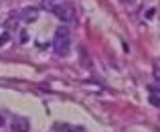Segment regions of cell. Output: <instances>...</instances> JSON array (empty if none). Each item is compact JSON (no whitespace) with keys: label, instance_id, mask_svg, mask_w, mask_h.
Masks as SVG:
<instances>
[{"label":"cell","instance_id":"cell-3","mask_svg":"<svg viewBox=\"0 0 160 132\" xmlns=\"http://www.w3.org/2000/svg\"><path fill=\"white\" fill-rule=\"evenodd\" d=\"M12 132H28L31 130V124H28V120L24 116H16L12 118Z\"/></svg>","mask_w":160,"mask_h":132},{"label":"cell","instance_id":"cell-1","mask_svg":"<svg viewBox=\"0 0 160 132\" xmlns=\"http://www.w3.org/2000/svg\"><path fill=\"white\" fill-rule=\"evenodd\" d=\"M53 49L57 57H67L71 49V33L67 27H59L55 31V39H53Z\"/></svg>","mask_w":160,"mask_h":132},{"label":"cell","instance_id":"cell-7","mask_svg":"<svg viewBox=\"0 0 160 132\" xmlns=\"http://www.w3.org/2000/svg\"><path fill=\"white\" fill-rule=\"evenodd\" d=\"M2 126H4V116L0 114V128H2Z\"/></svg>","mask_w":160,"mask_h":132},{"label":"cell","instance_id":"cell-6","mask_svg":"<svg viewBox=\"0 0 160 132\" xmlns=\"http://www.w3.org/2000/svg\"><path fill=\"white\" fill-rule=\"evenodd\" d=\"M150 104L156 106V108H160V92H156V89H150Z\"/></svg>","mask_w":160,"mask_h":132},{"label":"cell","instance_id":"cell-2","mask_svg":"<svg viewBox=\"0 0 160 132\" xmlns=\"http://www.w3.org/2000/svg\"><path fill=\"white\" fill-rule=\"evenodd\" d=\"M51 10H53V14L57 16L61 23H65V24H73L75 20H77V12H75V8H73L71 2L57 4V6H53Z\"/></svg>","mask_w":160,"mask_h":132},{"label":"cell","instance_id":"cell-5","mask_svg":"<svg viewBox=\"0 0 160 132\" xmlns=\"http://www.w3.org/2000/svg\"><path fill=\"white\" fill-rule=\"evenodd\" d=\"M55 128H59L61 132H83L81 126H71V124H57Z\"/></svg>","mask_w":160,"mask_h":132},{"label":"cell","instance_id":"cell-4","mask_svg":"<svg viewBox=\"0 0 160 132\" xmlns=\"http://www.w3.org/2000/svg\"><path fill=\"white\" fill-rule=\"evenodd\" d=\"M39 18V8H24L22 10V20L24 23H35Z\"/></svg>","mask_w":160,"mask_h":132}]
</instances>
